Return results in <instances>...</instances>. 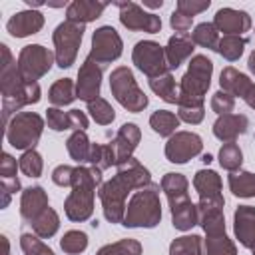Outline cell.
I'll return each instance as SVG.
<instances>
[{
    "label": "cell",
    "instance_id": "cell-1",
    "mask_svg": "<svg viewBox=\"0 0 255 255\" xmlns=\"http://www.w3.org/2000/svg\"><path fill=\"white\" fill-rule=\"evenodd\" d=\"M116 175L100 185V201L104 209V217L110 223H124L126 217V197L131 189H141L151 183V173L143 163H139L135 157L126 159L124 163L116 165Z\"/></svg>",
    "mask_w": 255,
    "mask_h": 255
},
{
    "label": "cell",
    "instance_id": "cell-2",
    "mask_svg": "<svg viewBox=\"0 0 255 255\" xmlns=\"http://www.w3.org/2000/svg\"><path fill=\"white\" fill-rule=\"evenodd\" d=\"M2 64H0V92H2V122L8 126L10 116L20 114L24 106L38 104L42 98L40 84H28L18 72V62L12 58L6 44H0Z\"/></svg>",
    "mask_w": 255,
    "mask_h": 255
},
{
    "label": "cell",
    "instance_id": "cell-3",
    "mask_svg": "<svg viewBox=\"0 0 255 255\" xmlns=\"http://www.w3.org/2000/svg\"><path fill=\"white\" fill-rule=\"evenodd\" d=\"M102 185V169L94 165L74 167L72 191L64 201V211L70 221H86L94 213V195L96 187Z\"/></svg>",
    "mask_w": 255,
    "mask_h": 255
},
{
    "label": "cell",
    "instance_id": "cell-4",
    "mask_svg": "<svg viewBox=\"0 0 255 255\" xmlns=\"http://www.w3.org/2000/svg\"><path fill=\"white\" fill-rule=\"evenodd\" d=\"M213 62L203 56H191L187 72L179 80V100L177 108H203L205 94L211 86Z\"/></svg>",
    "mask_w": 255,
    "mask_h": 255
},
{
    "label": "cell",
    "instance_id": "cell-5",
    "mask_svg": "<svg viewBox=\"0 0 255 255\" xmlns=\"http://www.w3.org/2000/svg\"><path fill=\"white\" fill-rule=\"evenodd\" d=\"M159 191L161 185L157 183H149L147 187L137 189L128 207H126V217H124V227H145V229H153L159 221H161V201H159Z\"/></svg>",
    "mask_w": 255,
    "mask_h": 255
},
{
    "label": "cell",
    "instance_id": "cell-6",
    "mask_svg": "<svg viewBox=\"0 0 255 255\" xmlns=\"http://www.w3.org/2000/svg\"><path fill=\"white\" fill-rule=\"evenodd\" d=\"M110 90H112V96L118 100V104L122 108H126L128 112H131V114L143 112L149 104L147 96L137 86V82L133 78V72L128 66H118V68L112 70Z\"/></svg>",
    "mask_w": 255,
    "mask_h": 255
},
{
    "label": "cell",
    "instance_id": "cell-7",
    "mask_svg": "<svg viewBox=\"0 0 255 255\" xmlns=\"http://www.w3.org/2000/svg\"><path fill=\"white\" fill-rule=\"evenodd\" d=\"M44 131V120L36 112H20L6 126V139L16 149H34Z\"/></svg>",
    "mask_w": 255,
    "mask_h": 255
},
{
    "label": "cell",
    "instance_id": "cell-8",
    "mask_svg": "<svg viewBox=\"0 0 255 255\" xmlns=\"http://www.w3.org/2000/svg\"><path fill=\"white\" fill-rule=\"evenodd\" d=\"M84 32H86L84 24L70 22V20H64L62 24L56 26V30L52 34L54 56H56V64L62 70L70 68L76 62L78 50H80V44H82V38H84Z\"/></svg>",
    "mask_w": 255,
    "mask_h": 255
},
{
    "label": "cell",
    "instance_id": "cell-9",
    "mask_svg": "<svg viewBox=\"0 0 255 255\" xmlns=\"http://www.w3.org/2000/svg\"><path fill=\"white\" fill-rule=\"evenodd\" d=\"M54 62H56L54 52H50L42 44H28L18 54V72L24 82L34 84L50 72Z\"/></svg>",
    "mask_w": 255,
    "mask_h": 255
},
{
    "label": "cell",
    "instance_id": "cell-10",
    "mask_svg": "<svg viewBox=\"0 0 255 255\" xmlns=\"http://www.w3.org/2000/svg\"><path fill=\"white\" fill-rule=\"evenodd\" d=\"M131 62L139 72H143L149 80L159 78L169 72L167 60H165V48L159 46L153 40H141L133 46Z\"/></svg>",
    "mask_w": 255,
    "mask_h": 255
},
{
    "label": "cell",
    "instance_id": "cell-11",
    "mask_svg": "<svg viewBox=\"0 0 255 255\" xmlns=\"http://www.w3.org/2000/svg\"><path fill=\"white\" fill-rule=\"evenodd\" d=\"M122 52H124V42H122V38H120L116 28L100 26L92 34V48H90L88 58H92L102 68L112 64L114 60H118L122 56Z\"/></svg>",
    "mask_w": 255,
    "mask_h": 255
},
{
    "label": "cell",
    "instance_id": "cell-12",
    "mask_svg": "<svg viewBox=\"0 0 255 255\" xmlns=\"http://www.w3.org/2000/svg\"><path fill=\"white\" fill-rule=\"evenodd\" d=\"M120 8V22L131 32H147V34H157L161 30V18L145 12L139 4L135 2H116Z\"/></svg>",
    "mask_w": 255,
    "mask_h": 255
},
{
    "label": "cell",
    "instance_id": "cell-13",
    "mask_svg": "<svg viewBox=\"0 0 255 255\" xmlns=\"http://www.w3.org/2000/svg\"><path fill=\"white\" fill-rule=\"evenodd\" d=\"M203 149V139L193 131H175L165 143V157L171 163H187Z\"/></svg>",
    "mask_w": 255,
    "mask_h": 255
},
{
    "label": "cell",
    "instance_id": "cell-14",
    "mask_svg": "<svg viewBox=\"0 0 255 255\" xmlns=\"http://www.w3.org/2000/svg\"><path fill=\"white\" fill-rule=\"evenodd\" d=\"M102 72L104 68L96 64L92 58H86L84 64L78 70V82H76V96L90 104L92 100L100 98L102 90Z\"/></svg>",
    "mask_w": 255,
    "mask_h": 255
},
{
    "label": "cell",
    "instance_id": "cell-15",
    "mask_svg": "<svg viewBox=\"0 0 255 255\" xmlns=\"http://www.w3.org/2000/svg\"><path fill=\"white\" fill-rule=\"evenodd\" d=\"M213 26L223 36H243L251 30V16L245 10L235 8H219L213 16Z\"/></svg>",
    "mask_w": 255,
    "mask_h": 255
},
{
    "label": "cell",
    "instance_id": "cell-16",
    "mask_svg": "<svg viewBox=\"0 0 255 255\" xmlns=\"http://www.w3.org/2000/svg\"><path fill=\"white\" fill-rule=\"evenodd\" d=\"M139 139H141V131L135 124H124L118 129L116 137L110 141V145L114 147V153H116V165L124 163L126 159H129L133 155Z\"/></svg>",
    "mask_w": 255,
    "mask_h": 255
},
{
    "label": "cell",
    "instance_id": "cell-17",
    "mask_svg": "<svg viewBox=\"0 0 255 255\" xmlns=\"http://www.w3.org/2000/svg\"><path fill=\"white\" fill-rule=\"evenodd\" d=\"M42 28H44V14L38 12V10H22V12H16L6 22V30L14 38H26V36L38 34Z\"/></svg>",
    "mask_w": 255,
    "mask_h": 255
},
{
    "label": "cell",
    "instance_id": "cell-18",
    "mask_svg": "<svg viewBox=\"0 0 255 255\" xmlns=\"http://www.w3.org/2000/svg\"><path fill=\"white\" fill-rule=\"evenodd\" d=\"M233 231L239 243L247 249L255 247V207L239 205L233 213Z\"/></svg>",
    "mask_w": 255,
    "mask_h": 255
},
{
    "label": "cell",
    "instance_id": "cell-19",
    "mask_svg": "<svg viewBox=\"0 0 255 255\" xmlns=\"http://www.w3.org/2000/svg\"><path fill=\"white\" fill-rule=\"evenodd\" d=\"M249 128V118L243 114H225L219 116L213 124V135L225 143L235 141L239 135H243Z\"/></svg>",
    "mask_w": 255,
    "mask_h": 255
},
{
    "label": "cell",
    "instance_id": "cell-20",
    "mask_svg": "<svg viewBox=\"0 0 255 255\" xmlns=\"http://www.w3.org/2000/svg\"><path fill=\"white\" fill-rule=\"evenodd\" d=\"M193 187L199 195V201H217L225 203L221 193V177L213 169H199L193 175Z\"/></svg>",
    "mask_w": 255,
    "mask_h": 255
},
{
    "label": "cell",
    "instance_id": "cell-21",
    "mask_svg": "<svg viewBox=\"0 0 255 255\" xmlns=\"http://www.w3.org/2000/svg\"><path fill=\"white\" fill-rule=\"evenodd\" d=\"M223 205L217 201H199V225L205 231V235H221L225 233V215Z\"/></svg>",
    "mask_w": 255,
    "mask_h": 255
},
{
    "label": "cell",
    "instance_id": "cell-22",
    "mask_svg": "<svg viewBox=\"0 0 255 255\" xmlns=\"http://www.w3.org/2000/svg\"><path fill=\"white\" fill-rule=\"evenodd\" d=\"M48 193L44 191V187L40 185H30L22 191L20 197V215L26 221H34L38 215H42L48 209Z\"/></svg>",
    "mask_w": 255,
    "mask_h": 255
},
{
    "label": "cell",
    "instance_id": "cell-23",
    "mask_svg": "<svg viewBox=\"0 0 255 255\" xmlns=\"http://www.w3.org/2000/svg\"><path fill=\"white\" fill-rule=\"evenodd\" d=\"M193 40L191 36L187 34H175L167 40V46H165V60H167V66H169V72L171 70H177L191 54H193Z\"/></svg>",
    "mask_w": 255,
    "mask_h": 255
},
{
    "label": "cell",
    "instance_id": "cell-24",
    "mask_svg": "<svg viewBox=\"0 0 255 255\" xmlns=\"http://www.w3.org/2000/svg\"><path fill=\"white\" fill-rule=\"evenodd\" d=\"M108 8L106 2H92V0H74L66 8V20L78 22V24H88L94 22L102 16V12Z\"/></svg>",
    "mask_w": 255,
    "mask_h": 255
},
{
    "label": "cell",
    "instance_id": "cell-25",
    "mask_svg": "<svg viewBox=\"0 0 255 255\" xmlns=\"http://www.w3.org/2000/svg\"><path fill=\"white\" fill-rule=\"evenodd\" d=\"M219 86H221L223 92H227V94L233 96V98H245L247 92L251 90L253 82H251L249 76H245L243 72L235 70L233 66H227V68L221 70Z\"/></svg>",
    "mask_w": 255,
    "mask_h": 255
},
{
    "label": "cell",
    "instance_id": "cell-26",
    "mask_svg": "<svg viewBox=\"0 0 255 255\" xmlns=\"http://www.w3.org/2000/svg\"><path fill=\"white\" fill-rule=\"evenodd\" d=\"M161 191L165 193L167 201H169V207L181 203V201H187L189 199V181L183 173H175V171H169L161 177Z\"/></svg>",
    "mask_w": 255,
    "mask_h": 255
},
{
    "label": "cell",
    "instance_id": "cell-27",
    "mask_svg": "<svg viewBox=\"0 0 255 255\" xmlns=\"http://www.w3.org/2000/svg\"><path fill=\"white\" fill-rule=\"evenodd\" d=\"M171 209V225L179 231H189L191 227L199 225V209H197V203H193L191 199L187 201H181Z\"/></svg>",
    "mask_w": 255,
    "mask_h": 255
},
{
    "label": "cell",
    "instance_id": "cell-28",
    "mask_svg": "<svg viewBox=\"0 0 255 255\" xmlns=\"http://www.w3.org/2000/svg\"><path fill=\"white\" fill-rule=\"evenodd\" d=\"M76 84L70 78H60L52 84L50 92H48V100L52 102L54 108H64L70 106L76 100Z\"/></svg>",
    "mask_w": 255,
    "mask_h": 255
},
{
    "label": "cell",
    "instance_id": "cell-29",
    "mask_svg": "<svg viewBox=\"0 0 255 255\" xmlns=\"http://www.w3.org/2000/svg\"><path fill=\"white\" fill-rule=\"evenodd\" d=\"M179 118L169 112V110H157L149 116V126L155 133H159L161 137H171L175 133V129L179 128Z\"/></svg>",
    "mask_w": 255,
    "mask_h": 255
},
{
    "label": "cell",
    "instance_id": "cell-30",
    "mask_svg": "<svg viewBox=\"0 0 255 255\" xmlns=\"http://www.w3.org/2000/svg\"><path fill=\"white\" fill-rule=\"evenodd\" d=\"M229 189L235 197H255V173L251 171H233L227 177Z\"/></svg>",
    "mask_w": 255,
    "mask_h": 255
},
{
    "label": "cell",
    "instance_id": "cell-31",
    "mask_svg": "<svg viewBox=\"0 0 255 255\" xmlns=\"http://www.w3.org/2000/svg\"><path fill=\"white\" fill-rule=\"evenodd\" d=\"M149 88L153 94H157L167 104H177V100H179V88L175 86V78L171 76V72L149 80Z\"/></svg>",
    "mask_w": 255,
    "mask_h": 255
},
{
    "label": "cell",
    "instance_id": "cell-32",
    "mask_svg": "<svg viewBox=\"0 0 255 255\" xmlns=\"http://www.w3.org/2000/svg\"><path fill=\"white\" fill-rule=\"evenodd\" d=\"M30 225H32V231H34L40 239H48V237L56 235V231L60 229V217H58L56 209L48 207V209H46L42 215H38Z\"/></svg>",
    "mask_w": 255,
    "mask_h": 255
},
{
    "label": "cell",
    "instance_id": "cell-33",
    "mask_svg": "<svg viewBox=\"0 0 255 255\" xmlns=\"http://www.w3.org/2000/svg\"><path fill=\"white\" fill-rule=\"evenodd\" d=\"M66 149H68V153L74 161H78L80 165L86 163L88 157H90V149H92V143H90L86 131H74L66 139Z\"/></svg>",
    "mask_w": 255,
    "mask_h": 255
},
{
    "label": "cell",
    "instance_id": "cell-34",
    "mask_svg": "<svg viewBox=\"0 0 255 255\" xmlns=\"http://www.w3.org/2000/svg\"><path fill=\"white\" fill-rule=\"evenodd\" d=\"M191 40L193 44L201 46V48H207V50H215L217 52V46H219V32L217 28L213 26V22H201L193 28L191 32Z\"/></svg>",
    "mask_w": 255,
    "mask_h": 255
},
{
    "label": "cell",
    "instance_id": "cell-35",
    "mask_svg": "<svg viewBox=\"0 0 255 255\" xmlns=\"http://www.w3.org/2000/svg\"><path fill=\"white\" fill-rule=\"evenodd\" d=\"M169 255H205L203 253V239L199 235L175 237L169 245Z\"/></svg>",
    "mask_w": 255,
    "mask_h": 255
},
{
    "label": "cell",
    "instance_id": "cell-36",
    "mask_svg": "<svg viewBox=\"0 0 255 255\" xmlns=\"http://www.w3.org/2000/svg\"><path fill=\"white\" fill-rule=\"evenodd\" d=\"M203 253L205 255H237V247L227 237V233L205 235V239H203Z\"/></svg>",
    "mask_w": 255,
    "mask_h": 255
},
{
    "label": "cell",
    "instance_id": "cell-37",
    "mask_svg": "<svg viewBox=\"0 0 255 255\" xmlns=\"http://www.w3.org/2000/svg\"><path fill=\"white\" fill-rule=\"evenodd\" d=\"M88 163L98 167V169H108L112 165H116V153H114V147L110 143H92V149H90V157H88Z\"/></svg>",
    "mask_w": 255,
    "mask_h": 255
},
{
    "label": "cell",
    "instance_id": "cell-38",
    "mask_svg": "<svg viewBox=\"0 0 255 255\" xmlns=\"http://www.w3.org/2000/svg\"><path fill=\"white\" fill-rule=\"evenodd\" d=\"M18 163H16V159L10 155V153H2V159H0V177H2V185L10 191V193H14V191H18L20 189V179L16 177V171H18Z\"/></svg>",
    "mask_w": 255,
    "mask_h": 255
},
{
    "label": "cell",
    "instance_id": "cell-39",
    "mask_svg": "<svg viewBox=\"0 0 255 255\" xmlns=\"http://www.w3.org/2000/svg\"><path fill=\"white\" fill-rule=\"evenodd\" d=\"M247 46V38L243 36H223L219 38V46H217V52L229 60V62H235L243 56V50Z\"/></svg>",
    "mask_w": 255,
    "mask_h": 255
},
{
    "label": "cell",
    "instance_id": "cell-40",
    "mask_svg": "<svg viewBox=\"0 0 255 255\" xmlns=\"http://www.w3.org/2000/svg\"><path fill=\"white\" fill-rule=\"evenodd\" d=\"M243 163V151L241 147L235 143V141H229V143H223L221 149H219V165L227 171H239Z\"/></svg>",
    "mask_w": 255,
    "mask_h": 255
},
{
    "label": "cell",
    "instance_id": "cell-41",
    "mask_svg": "<svg viewBox=\"0 0 255 255\" xmlns=\"http://www.w3.org/2000/svg\"><path fill=\"white\" fill-rule=\"evenodd\" d=\"M141 251H143V247L137 239L126 237V239L104 245L96 255H141Z\"/></svg>",
    "mask_w": 255,
    "mask_h": 255
},
{
    "label": "cell",
    "instance_id": "cell-42",
    "mask_svg": "<svg viewBox=\"0 0 255 255\" xmlns=\"http://www.w3.org/2000/svg\"><path fill=\"white\" fill-rule=\"evenodd\" d=\"M60 247H62V251L68 253V255H80V253H84L86 247H88V235H86L84 231H80V229H70V231H66V233L62 235Z\"/></svg>",
    "mask_w": 255,
    "mask_h": 255
},
{
    "label": "cell",
    "instance_id": "cell-43",
    "mask_svg": "<svg viewBox=\"0 0 255 255\" xmlns=\"http://www.w3.org/2000/svg\"><path fill=\"white\" fill-rule=\"evenodd\" d=\"M88 112H90L92 120H94L96 124H100V126H108V124H112V122L116 120V112H114V108H112L110 102L104 100V98H96V100H92V102L88 104Z\"/></svg>",
    "mask_w": 255,
    "mask_h": 255
},
{
    "label": "cell",
    "instance_id": "cell-44",
    "mask_svg": "<svg viewBox=\"0 0 255 255\" xmlns=\"http://www.w3.org/2000/svg\"><path fill=\"white\" fill-rule=\"evenodd\" d=\"M18 165H20V171L28 177H40L42 175V169H44V159L42 155L36 151V149H28L22 153V157L18 159Z\"/></svg>",
    "mask_w": 255,
    "mask_h": 255
},
{
    "label": "cell",
    "instance_id": "cell-45",
    "mask_svg": "<svg viewBox=\"0 0 255 255\" xmlns=\"http://www.w3.org/2000/svg\"><path fill=\"white\" fill-rule=\"evenodd\" d=\"M20 247L24 255H56L48 245L40 241L36 233H22L20 235Z\"/></svg>",
    "mask_w": 255,
    "mask_h": 255
},
{
    "label": "cell",
    "instance_id": "cell-46",
    "mask_svg": "<svg viewBox=\"0 0 255 255\" xmlns=\"http://www.w3.org/2000/svg\"><path fill=\"white\" fill-rule=\"evenodd\" d=\"M46 124H48V128L54 129V131L72 129V128H70L68 112H62L60 108H48V110H46Z\"/></svg>",
    "mask_w": 255,
    "mask_h": 255
},
{
    "label": "cell",
    "instance_id": "cell-47",
    "mask_svg": "<svg viewBox=\"0 0 255 255\" xmlns=\"http://www.w3.org/2000/svg\"><path fill=\"white\" fill-rule=\"evenodd\" d=\"M235 108V98L229 96L227 92L219 90L211 96V110L217 114V116H225V114H231Z\"/></svg>",
    "mask_w": 255,
    "mask_h": 255
},
{
    "label": "cell",
    "instance_id": "cell-48",
    "mask_svg": "<svg viewBox=\"0 0 255 255\" xmlns=\"http://www.w3.org/2000/svg\"><path fill=\"white\" fill-rule=\"evenodd\" d=\"M209 6H211L209 0H177L175 10L181 12V14H185V16H189V18H193L195 14L207 10Z\"/></svg>",
    "mask_w": 255,
    "mask_h": 255
},
{
    "label": "cell",
    "instance_id": "cell-49",
    "mask_svg": "<svg viewBox=\"0 0 255 255\" xmlns=\"http://www.w3.org/2000/svg\"><path fill=\"white\" fill-rule=\"evenodd\" d=\"M72 179H74V167L72 165H58L52 171V181L60 187H72Z\"/></svg>",
    "mask_w": 255,
    "mask_h": 255
},
{
    "label": "cell",
    "instance_id": "cell-50",
    "mask_svg": "<svg viewBox=\"0 0 255 255\" xmlns=\"http://www.w3.org/2000/svg\"><path fill=\"white\" fill-rule=\"evenodd\" d=\"M177 118L185 124H201L205 118V108H177Z\"/></svg>",
    "mask_w": 255,
    "mask_h": 255
},
{
    "label": "cell",
    "instance_id": "cell-51",
    "mask_svg": "<svg viewBox=\"0 0 255 255\" xmlns=\"http://www.w3.org/2000/svg\"><path fill=\"white\" fill-rule=\"evenodd\" d=\"M191 22H193V18H189V16L177 12V10H173L171 16H169V24H171V28H173L175 32H179V34H185V32L191 28Z\"/></svg>",
    "mask_w": 255,
    "mask_h": 255
},
{
    "label": "cell",
    "instance_id": "cell-52",
    "mask_svg": "<svg viewBox=\"0 0 255 255\" xmlns=\"http://www.w3.org/2000/svg\"><path fill=\"white\" fill-rule=\"evenodd\" d=\"M68 118H70V128L74 131H86L88 128V116L80 110H70L68 112Z\"/></svg>",
    "mask_w": 255,
    "mask_h": 255
},
{
    "label": "cell",
    "instance_id": "cell-53",
    "mask_svg": "<svg viewBox=\"0 0 255 255\" xmlns=\"http://www.w3.org/2000/svg\"><path fill=\"white\" fill-rule=\"evenodd\" d=\"M243 100H245V104H247L249 108H253V110H255V84L251 86V90L247 92V96H245Z\"/></svg>",
    "mask_w": 255,
    "mask_h": 255
},
{
    "label": "cell",
    "instance_id": "cell-54",
    "mask_svg": "<svg viewBox=\"0 0 255 255\" xmlns=\"http://www.w3.org/2000/svg\"><path fill=\"white\" fill-rule=\"evenodd\" d=\"M8 203H10V191L2 185V209H4V207H8Z\"/></svg>",
    "mask_w": 255,
    "mask_h": 255
},
{
    "label": "cell",
    "instance_id": "cell-55",
    "mask_svg": "<svg viewBox=\"0 0 255 255\" xmlns=\"http://www.w3.org/2000/svg\"><path fill=\"white\" fill-rule=\"evenodd\" d=\"M0 241H2V249H4V251H2V255H10V243H8V237H6V235H2V237H0Z\"/></svg>",
    "mask_w": 255,
    "mask_h": 255
},
{
    "label": "cell",
    "instance_id": "cell-56",
    "mask_svg": "<svg viewBox=\"0 0 255 255\" xmlns=\"http://www.w3.org/2000/svg\"><path fill=\"white\" fill-rule=\"evenodd\" d=\"M247 68H249V72H251V74H255V50L249 54V60H247Z\"/></svg>",
    "mask_w": 255,
    "mask_h": 255
},
{
    "label": "cell",
    "instance_id": "cell-57",
    "mask_svg": "<svg viewBox=\"0 0 255 255\" xmlns=\"http://www.w3.org/2000/svg\"><path fill=\"white\" fill-rule=\"evenodd\" d=\"M143 6H145V8H161L163 2H161V0H159V2H143Z\"/></svg>",
    "mask_w": 255,
    "mask_h": 255
},
{
    "label": "cell",
    "instance_id": "cell-58",
    "mask_svg": "<svg viewBox=\"0 0 255 255\" xmlns=\"http://www.w3.org/2000/svg\"><path fill=\"white\" fill-rule=\"evenodd\" d=\"M211 159H213V157H211L209 153H205V155H201V161H203V163H209Z\"/></svg>",
    "mask_w": 255,
    "mask_h": 255
},
{
    "label": "cell",
    "instance_id": "cell-59",
    "mask_svg": "<svg viewBox=\"0 0 255 255\" xmlns=\"http://www.w3.org/2000/svg\"><path fill=\"white\" fill-rule=\"evenodd\" d=\"M251 251H253V255H255V247H253V249H251Z\"/></svg>",
    "mask_w": 255,
    "mask_h": 255
}]
</instances>
